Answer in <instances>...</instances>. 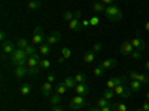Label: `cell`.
Instances as JSON below:
<instances>
[{"instance_id": "1", "label": "cell", "mask_w": 149, "mask_h": 111, "mask_svg": "<svg viewBox=\"0 0 149 111\" xmlns=\"http://www.w3.org/2000/svg\"><path fill=\"white\" fill-rule=\"evenodd\" d=\"M104 16H106L110 22L121 21V18H122V10H121L118 6H115V5H109V6H106V9H104Z\"/></svg>"}, {"instance_id": "2", "label": "cell", "mask_w": 149, "mask_h": 111, "mask_svg": "<svg viewBox=\"0 0 149 111\" xmlns=\"http://www.w3.org/2000/svg\"><path fill=\"white\" fill-rule=\"evenodd\" d=\"M27 59H29V56H27L26 51H24V49H19V47H17L15 52L10 55V62L14 65H26Z\"/></svg>"}, {"instance_id": "3", "label": "cell", "mask_w": 149, "mask_h": 111, "mask_svg": "<svg viewBox=\"0 0 149 111\" xmlns=\"http://www.w3.org/2000/svg\"><path fill=\"white\" fill-rule=\"evenodd\" d=\"M115 93L118 95V96H121V98H124V99H127V98H130L131 96V93H133V90L127 86V83H124V84H119V86H115Z\"/></svg>"}, {"instance_id": "4", "label": "cell", "mask_w": 149, "mask_h": 111, "mask_svg": "<svg viewBox=\"0 0 149 111\" xmlns=\"http://www.w3.org/2000/svg\"><path fill=\"white\" fill-rule=\"evenodd\" d=\"M85 104H86V101H85V96H81V95H74L72 99H70V108L72 110H81V108H84L85 107Z\"/></svg>"}, {"instance_id": "5", "label": "cell", "mask_w": 149, "mask_h": 111, "mask_svg": "<svg viewBox=\"0 0 149 111\" xmlns=\"http://www.w3.org/2000/svg\"><path fill=\"white\" fill-rule=\"evenodd\" d=\"M45 42V33L40 27H37L33 33V37H31V45L34 46H40L42 43Z\"/></svg>"}, {"instance_id": "6", "label": "cell", "mask_w": 149, "mask_h": 111, "mask_svg": "<svg viewBox=\"0 0 149 111\" xmlns=\"http://www.w3.org/2000/svg\"><path fill=\"white\" fill-rule=\"evenodd\" d=\"M130 43L133 45V47L136 49V51H145V49H146V43H145V40H142L140 37H139V31H137V34H136L133 39L130 40Z\"/></svg>"}, {"instance_id": "7", "label": "cell", "mask_w": 149, "mask_h": 111, "mask_svg": "<svg viewBox=\"0 0 149 111\" xmlns=\"http://www.w3.org/2000/svg\"><path fill=\"white\" fill-rule=\"evenodd\" d=\"M74 93L76 95H81V96H86L90 92H91V88L86 83H78L76 86H74Z\"/></svg>"}, {"instance_id": "8", "label": "cell", "mask_w": 149, "mask_h": 111, "mask_svg": "<svg viewBox=\"0 0 149 111\" xmlns=\"http://www.w3.org/2000/svg\"><path fill=\"white\" fill-rule=\"evenodd\" d=\"M15 49H17V45L14 43V42H10V40H6V42H3L2 43V52H3V55H12L15 52Z\"/></svg>"}, {"instance_id": "9", "label": "cell", "mask_w": 149, "mask_h": 111, "mask_svg": "<svg viewBox=\"0 0 149 111\" xmlns=\"http://www.w3.org/2000/svg\"><path fill=\"white\" fill-rule=\"evenodd\" d=\"M14 76L17 79H24L26 76H29V68L27 65H15L14 68Z\"/></svg>"}, {"instance_id": "10", "label": "cell", "mask_w": 149, "mask_h": 111, "mask_svg": "<svg viewBox=\"0 0 149 111\" xmlns=\"http://www.w3.org/2000/svg\"><path fill=\"white\" fill-rule=\"evenodd\" d=\"M134 51V47H133V45L130 43V40H125V42H122L121 45H119V52L122 53V55H127V56H130V53Z\"/></svg>"}, {"instance_id": "11", "label": "cell", "mask_w": 149, "mask_h": 111, "mask_svg": "<svg viewBox=\"0 0 149 111\" xmlns=\"http://www.w3.org/2000/svg\"><path fill=\"white\" fill-rule=\"evenodd\" d=\"M60 40H61V34H60L58 31H51V33L46 36V43L51 45V46L57 45Z\"/></svg>"}, {"instance_id": "12", "label": "cell", "mask_w": 149, "mask_h": 111, "mask_svg": "<svg viewBox=\"0 0 149 111\" xmlns=\"http://www.w3.org/2000/svg\"><path fill=\"white\" fill-rule=\"evenodd\" d=\"M40 53H36V55H33V56H29V59H27V67L29 68H34V67H39L40 65Z\"/></svg>"}, {"instance_id": "13", "label": "cell", "mask_w": 149, "mask_h": 111, "mask_svg": "<svg viewBox=\"0 0 149 111\" xmlns=\"http://www.w3.org/2000/svg\"><path fill=\"white\" fill-rule=\"evenodd\" d=\"M52 90H54L52 83L45 82V83L42 84V96H43V98H49V96H51V92H52Z\"/></svg>"}, {"instance_id": "14", "label": "cell", "mask_w": 149, "mask_h": 111, "mask_svg": "<svg viewBox=\"0 0 149 111\" xmlns=\"http://www.w3.org/2000/svg\"><path fill=\"white\" fill-rule=\"evenodd\" d=\"M81 28H82L81 19L73 18L72 21H69V30H72V31H81Z\"/></svg>"}, {"instance_id": "15", "label": "cell", "mask_w": 149, "mask_h": 111, "mask_svg": "<svg viewBox=\"0 0 149 111\" xmlns=\"http://www.w3.org/2000/svg\"><path fill=\"white\" fill-rule=\"evenodd\" d=\"M102 65H103V68L110 70V68H115V67L118 65V62H116L115 58H107V59H104L103 62H102Z\"/></svg>"}, {"instance_id": "16", "label": "cell", "mask_w": 149, "mask_h": 111, "mask_svg": "<svg viewBox=\"0 0 149 111\" xmlns=\"http://www.w3.org/2000/svg\"><path fill=\"white\" fill-rule=\"evenodd\" d=\"M51 47H52L51 45H48V43H42V45L39 46V53H40L42 56H48L49 53H51V51H52Z\"/></svg>"}, {"instance_id": "17", "label": "cell", "mask_w": 149, "mask_h": 111, "mask_svg": "<svg viewBox=\"0 0 149 111\" xmlns=\"http://www.w3.org/2000/svg\"><path fill=\"white\" fill-rule=\"evenodd\" d=\"M27 9H31V10H37L42 8V2L40 0H30V2H27Z\"/></svg>"}, {"instance_id": "18", "label": "cell", "mask_w": 149, "mask_h": 111, "mask_svg": "<svg viewBox=\"0 0 149 111\" xmlns=\"http://www.w3.org/2000/svg\"><path fill=\"white\" fill-rule=\"evenodd\" d=\"M84 61H85L86 64H93L94 61H95V52H93V51L85 52L84 53Z\"/></svg>"}, {"instance_id": "19", "label": "cell", "mask_w": 149, "mask_h": 111, "mask_svg": "<svg viewBox=\"0 0 149 111\" xmlns=\"http://www.w3.org/2000/svg\"><path fill=\"white\" fill-rule=\"evenodd\" d=\"M63 83H64V86H66L67 89H74V86L78 84L76 80H74V77H66L63 80Z\"/></svg>"}, {"instance_id": "20", "label": "cell", "mask_w": 149, "mask_h": 111, "mask_svg": "<svg viewBox=\"0 0 149 111\" xmlns=\"http://www.w3.org/2000/svg\"><path fill=\"white\" fill-rule=\"evenodd\" d=\"M104 9H106V5H103L102 2L93 3V12H94V14H100V12H104Z\"/></svg>"}, {"instance_id": "21", "label": "cell", "mask_w": 149, "mask_h": 111, "mask_svg": "<svg viewBox=\"0 0 149 111\" xmlns=\"http://www.w3.org/2000/svg\"><path fill=\"white\" fill-rule=\"evenodd\" d=\"M104 71H106V68H103V65H97V67L93 68V74H94L95 77H103L104 76Z\"/></svg>"}, {"instance_id": "22", "label": "cell", "mask_w": 149, "mask_h": 111, "mask_svg": "<svg viewBox=\"0 0 149 111\" xmlns=\"http://www.w3.org/2000/svg\"><path fill=\"white\" fill-rule=\"evenodd\" d=\"M130 89H131L133 92H140V89H142V83L137 82V80H130Z\"/></svg>"}, {"instance_id": "23", "label": "cell", "mask_w": 149, "mask_h": 111, "mask_svg": "<svg viewBox=\"0 0 149 111\" xmlns=\"http://www.w3.org/2000/svg\"><path fill=\"white\" fill-rule=\"evenodd\" d=\"M26 53H27V56H33V55H36V53H39V49H36V46L34 45H29L26 49Z\"/></svg>"}, {"instance_id": "24", "label": "cell", "mask_w": 149, "mask_h": 111, "mask_svg": "<svg viewBox=\"0 0 149 111\" xmlns=\"http://www.w3.org/2000/svg\"><path fill=\"white\" fill-rule=\"evenodd\" d=\"M19 92H21V95H22V96L29 95V93L31 92V84H29V83H24V84H21Z\"/></svg>"}, {"instance_id": "25", "label": "cell", "mask_w": 149, "mask_h": 111, "mask_svg": "<svg viewBox=\"0 0 149 111\" xmlns=\"http://www.w3.org/2000/svg\"><path fill=\"white\" fill-rule=\"evenodd\" d=\"M136 80H137V82H140L142 84H149V76H148V74L137 73V77H136Z\"/></svg>"}, {"instance_id": "26", "label": "cell", "mask_w": 149, "mask_h": 111, "mask_svg": "<svg viewBox=\"0 0 149 111\" xmlns=\"http://www.w3.org/2000/svg\"><path fill=\"white\" fill-rule=\"evenodd\" d=\"M60 102H61V95L54 93V95L49 96V104H52V105H60Z\"/></svg>"}, {"instance_id": "27", "label": "cell", "mask_w": 149, "mask_h": 111, "mask_svg": "<svg viewBox=\"0 0 149 111\" xmlns=\"http://www.w3.org/2000/svg\"><path fill=\"white\" fill-rule=\"evenodd\" d=\"M67 90H69V89L64 86V83H63V82H61V83H57V86H55V92H57L58 95H64Z\"/></svg>"}, {"instance_id": "28", "label": "cell", "mask_w": 149, "mask_h": 111, "mask_svg": "<svg viewBox=\"0 0 149 111\" xmlns=\"http://www.w3.org/2000/svg\"><path fill=\"white\" fill-rule=\"evenodd\" d=\"M115 90L113 89H106L104 92H103V98H106V99H109V101H112L115 98Z\"/></svg>"}, {"instance_id": "29", "label": "cell", "mask_w": 149, "mask_h": 111, "mask_svg": "<svg viewBox=\"0 0 149 111\" xmlns=\"http://www.w3.org/2000/svg\"><path fill=\"white\" fill-rule=\"evenodd\" d=\"M110 102H112V101L106 99V98H98V99L95 101V107L102 108V107H104V105H107V104H110Z\"/></svg>"}, {"instance_id": "30", "label": "cell", "mask_w": 149, "mask_h": 111, "mask_svg": "<svg viewBox=\"0 0 149 111\" xmlns=\"http://www.w3.org/2000/svg\"><path fill=\"white\" fill-rule=\"evenodd\" d=\"M74 80H76V83H86V76L84 73H78L76 76H73Z\"/></svg>"}, {"instance_id": "31", "label": "cell", "mask_w": 149, "mask_h": 111, "mask_svg": "<svg viewBox=\"0 0 149 111\" xmlns=\"http://www.w3.org/2000/svg\"><path fill=\"white\" fill-rule=\"evenodd\" d=\"M27 46H29V40H27V39H24V37L17 42V47H19V49H26Z\"/></svg>"}, {"instance_id": "32", "label": "cell", "mask_w": 149, "mask_h": 111, "mask_svg": "<svg viewBox=\"0 0 149 111\" xmlns=\"http://www.w3.org/2000/svg\"><path fill=\"white\" fill-rule=\"evenodd\" d=\"M72 56V51L69 47H63L61 49V58H64V59H69Z\"/></svg>"}, {"instance_id": "33", "label": "cell", "mask_w": 149, "mask_h": 111, "mask_svg": "<svg viewBox=\"0 0 149 111\" xmlns=\"http://www.w3.org/2000/svg\"><path fill=\"white\" fill-rule=\"evenodd\" d=\"M115 108H116V104H115V102H110V104L102 107L100 111H115Z\"/></svg>"}, {"instance_id": "34", "label": "cell", "mask_w": 149, "mask_h": 111, "mask_svg": "<svg viewBox=\"0 0 149 111\" xmlns=\"http://www.w3.org/2000/svg\"><path fill=\"white\" fill-rule=\"evenodd\" d=\"M27 68H29V67H27ZM39 71H40V67H34V68H29V76L37 77V76H39Z\"/></svg>"}, {"instance_id": "35", "label": "cell", "mask_w": 149, "mask_h": 111, "mask_svg": "<svg viewBox=\"0 0 149 111\" xmlns=\"http://www.w3.org/2000/svg\"><path fill=\"white\" fill-rule=\"evenodd\" d=\"M39 67H40L42 70H48V68H51V61H49V59H42Z\"/></svg>"}, {"instance_id": "36", "label": "cell", "mask_w": 149, "mask_h": 111, "mask_svg": "<svg viewBox=\"0 0 149 111\" xmlns=\"http://www.w3.org/2000/svg\"><path fill=\"white\" fill-rule=\"evenodd\" d=\"M63 16H64L66 21H72V19L74 18V12H72V10H66L64 14H63Z\"/></svg>"}, {"instance_id": "37", "label": "cell", "mask_w": 149, "mask_h": 111, "mask_svg": "<svg viewBox=\"0 0 149 111\" xmlns=\"http://www.w3.org/2000/svg\"><path fill=\"white\" fill-rule=\"evenodd\" d=\"M130 58L131 59H140L142 58V51H136V49H134V51L130 53Z\"/></svg>"}, {"instance_id": "38", "label": "cell", "mask_w": 149, "mask_h": 111, "mask_svg": "<svg viewBox=\"0 0 149 111\" xmlns=\"http://www.w3.org/2000/svg\"><path fill=\"white\" fill-rule=\"evenodd\" d=\"M115 79L112 77V79H109V80H106V89H115Z\"/></svg>"}, {"instance_id": "39", "label": "cell", "mask_w": 149, "mask_h": 111, "mask_svg": "<svg viewBox=\"0 0 149 111\" xmlns=\"http://www.w3.org/2000/svg\"><path fill=\"white\" fill-rule=\"evenodd\" d=\"M102 49H103V45L100 43V42H97V43H94L93 45V52H102Z\"/></svg>"}, {"instance_id": "40", "label": "cell", "mask_w": 149, "mask_h": 111, "mask_svg": "<svg viewBox=\"0 0 149 111\" xmlns=\"http://www.w3.org/2000/svg\"><path fill=\"white\" fill-rule=\"evenodd\" d=\"M115 111H128V107H127L125 104H122V102H118Z\"/></svg>"}, {"instance_id": "41", "label": "cell", "mask_w": 149, "mask_h": 111, "mask_svg": "<svg viewBox=\"0 0 149 111\" xmlns=\"http://www.w3.org/2000/svg\"><path fill=\"white\" fill-rule=\"evenodd\" d=\"M98 24H100V18H98V16H93V18L90 19V25L95 27V25H98Z\"/></svg>"}, {"instance_id": "42", "label": "cell", "mask_w": 149, "mask_h": 111, "mask_svg": "<svg viewBox=\"0 0 149 111\" xmlns=\"http://www.w3.org/2000/svg\"><path fill=\"white\" fill-rule=\"evenodd\" d=\"M136 77H137V71H134V70L128 71V80H136Z\"/></svg>"}, {"instance_id": "43", "label": "cell", "mask_w": 149, "mask_h": 111, "mask_svg": "<svg viewBox=\"0 0 149 111\" xmlns=\"http://www.w3.org/2000/svg\"><path fill=\"white\" fill-rule=\"evenodd\" d=\"M46 82H49V83H54V82H55V76H54V74H48Z\"/></svg>"}, {"instance_id": "44", "label": "cell", "mask_w": 149, "mask_h": 111, "mask_svg": "<svg viewBox=\"0 0 149 111\" xmlns=\"http://www.w3.org/2000/svg\"><path fill=\"white\" fill-rule=\"evenodd\" d=\"M51 111H64V108L61 105H52V110Z\"/></svg>"}, {"instance_id": "45", "label": "cell", "mask_w": 149, "mask_h": 111, "mask_svg": "<svg viewBox=\"0 0 149 111\" xmlns=\"http://www.w3.org/2000/svg\"><path fill=\"white\" fill-rule=\"evenodd\" d=\"M100 2H102L103 5H113L116 0H100Z\"/></svg>"}, {"instance_id": "46", "label": "cell", "mask_w": 149, "mask_h": 111, "mask_svg": "<svg viewBox=\"0 0 149 111\" xmlns=\"http://www.w3.org/2000/svg\"><path fill=\"white\" fill-rule=\"evenodd\" d=\"M142 108H143L145 111H149V101H146V102H143V104H142Z\"/></svg>"}, {"instance_id": "47", "label": "cell", "mask_w": 149, "mask_h": 111, "mask_svg": "<svg viewBox=\"0 0 149 111\" xmlns=\"http://www.w3.org/2000/svg\"><path fill=\"white\" fill-rule=\"evenodd\" d=\"M0 40H2V43H3V42H6V33H5V31L0 33Z\"/></svg>"}, {"instance_id": "48", "label": "cell", "mask_w": 149, "mask_h": 111, "mask_svg": "<svg viewBox=\"0 0 149 111\" xmlns=\"http://www.w3.org/2000/svg\"><path fill=\"white\" fill-rule=\"evenodd\" d=\"M90 25V19H84L82 21V27H88Z\"/></svg>"}, {"instance_id": "49", "label": "cell", "mask_w": 149, "mask_h": 111, "mask_svg": "<svg viewBox=\"0 0 149 111\" xmlns=\"http://www.w3.org/2000/svg\"><path fill=\"white\" fill-rule=\"evenodd\" d=\"M81 15H82V14H81V10H74V18H78V19H79Z\"/></svg>"}, {"instance_id": "50", "label": "cell", "mask_w": 149, "mask_h": 111, "mask_svg": "<svg viewBox=\"0 0 149 111\" xmlns=\"http://www.w3.org/2000/svg\"><path fill=\"white\" fill-rule=\"evenodd\" d=\"M145 30L149 33V21H146V22H145Z\"/></svg>"}, {"instance_id": "51", "label": "cell", "mask_w": 149, "mask_h": 111, "mask_svg": "<svg viewBox=\"0 0 149 111\" xmlns=\"http://www.w3.org/2000/svg\"><path fill=\"white\" fill-rule=\"evenodd\" d=\"M90 111H100V108H98V107H91Z\"/></svg>"}, {"instance_id": "52", "label": "cell", "mask_w": 149, "mask_h": 111, "mask_svg": "<svg viewBox=\"0 0 149 111\" xmlns=\"http://www.w3.org/2000/svg\"><path fill=\"white\" fill-rule=\"evenodd\" d=\"M145 68L149 71V61H146V64H145Z\"/></svg>"}, {"instance_id": "53", "label": "cell", "mask_w": 149, "mask_h": 111, "mask_svg": "<svg viewBox=\"0 0 149 111\" xmlns=\"http://www.w3.org/2000/svg\"><path fill=\"white\" fill-rule=\"evenodd\" d=\"M146 101H149V92H146Z\"/></svg>"}, {"instance_id": "54", "label": "cell", "mask_w": 149, "mask_h": 111, "mask_svg": "<svg viewBox=\"0 0 149 111\" xmlns=\"http://www.w3.org/2000/svg\"><path fill=\"white\" fill-rule=\"evenodd\" d=\"M136 111H145V110H143V108H140V110H136Z\"/></svg>"}, {"instance_id": "55", "label": "cell", "mask_w": 149, "mask_h": 111, "mask_svg": "<svg viewBox=\"0 0 149 111\" xmlns=\"http://www.w3.org/2000/svg\"><path fill=\"white\" fill-rule=\"evenodd\" d=\"M19 111H29V110H19Z\"/></svg>"}, {"instance_id": "56", "label": "cell", "mask_w": 149, "mask_h": 111, "mask_svg": "<svg viewBox=\"0 0 149 111\" xmlns=\"http://www.w3.org/2000/svg\"><path fill=\"white\" fill-rule=\"evenodd\" d=\"M95 2H97V0H93V3H95Z\"/></svg>"}, {"instance_id": "57", "label": "cell", "mask_w": 149, "mask_h": 111, "mask_svg": "<svg viewBox=\"0 0 149 111\" xmlns=\"http://www.w3.org/2000/svg\"><path fill=\"white\" fill-rule=\"evenodd\" d=\"M29 2H30V0H29Z\"/></svg>"}]
</instances>
